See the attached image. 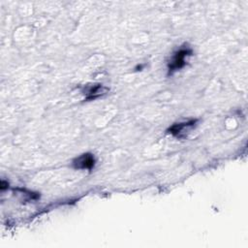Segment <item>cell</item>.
Returning a JSON list of instances; mask_svg holds the SVG:
<instances>
[{
	"label": "cell",
	"instance_id": "1",
	"mask_svg": "<svg viewBox=\"0 0 248 248\" xmlns=\"http://www.w3.org/2000/svg\"><path fill=\"white\" fill-rule=\"evenodd\" d=\"M192 54V49L188 46H182L180 47L174 54L172 55L168 67H169V73L172 74L173 72L183 68L186 64V58Z\"/></svg>",
	"mask_w": 248,
	"mask_h": 248
},
{
	"label": "cell",
	"instance_id": "2",
	"mask_svg": "<svg viewBox=\"0 0 248 248\" xmlns=\"http://www.w3.org/2000/svg\"><path fill=\"white\" fill-rule=\"evenodd\" d=\"M197 120L196 119H191L186 122H180V123H175L171 127L169 128L168 132L173 135L174 137L177 138H184L187 136V134L190 132L191 129H193L196 126Z\"/></svg>",
	"mask_w": 248,
	"mask_h": 248
},
{
	"label": "cell",
	"instance_id": "3",
	"mask_svg": "<svg viewBox=\"0 0 248 248\" xmlns=\"http://www.w3.org/2000/svg\"><path fill=\"white\" fill-rule=\"evenodd\" d=\"M95 166V158L91 153H83L73 161V167L77 170H92Z\"/></svg>",
	"mask_w": 248,
	"mask_h": 248
},
{
	"label": "cell",
	"instance_id": "4",
	"mask_svg": "<svg viewBox=\"0 0 248 248\" xmlns=\"http://www.w3.org/2000/svg\"><path fill=\"white\" fill-rule=\"evenodd\" d=\"M108 91V88L104 86L100 83H94L91 85H86L83 91V94L85 95V100L91 101L95 100L104 94H106Z\"/></svg>",
	"mask_w": 248,
	"mask_h": 248
}]
</instances>
